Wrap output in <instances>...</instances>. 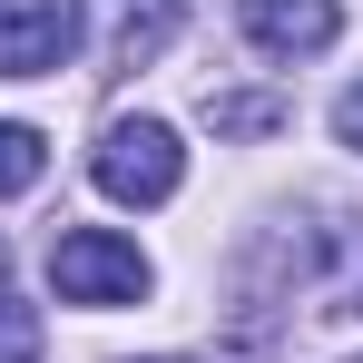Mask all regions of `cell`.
<instances>
[{
  "instance_id": "obj_2",
  "label": "cell",
  "mask_w": 363,
  "mask_h": 363,
  "mask_svg": "<svg viewBox=\"0 0 363 363\" xmlns=\"http://www.w3.org/2000/svg\"><path fill=\"white\" fill-rule=\"evenodd\" d=\"M50 275H60V304H138L157 285V265L138 255V236H108V226H69L50 245Z\"/></svg>"
},
{
  "instance_id": "obj_4",
  "label": "cell",
  "mask_w": 363,
  "mask_h": 363,
  "mask_svg": "<svg viewBox=\"0 0 363 363\" xmlns=\"http://www.w3.org/2000/svg\"><path fill=\"white\" fill-rule=\"evenodd\" d=\"M245 40L265 50V60H314V50H334V30H344V10L334 0H236Z\"/></svg>"
},
{
  "instance_id": "obj_6",
  "label": "cell",
  "mask_w": 363,
  "mask_h": 363,
  "mask_svg": "<svg viewBox=\"0 0 363 363\" xmlns=\"http://www.w3.org/2000/svg\"><path fill=\"white\" fill-rule=\"evenodd\" d=\"M206 128L216 138H275L285 128V99H206Z\"/></svg>"
},
{
  "instance_id": "obj_5",
  "label": "cell",
  "mask_w": 363,
  "mask_h": 363,
  "mask_svg": "<svg viewBox=\"0 0 363 363\" xmlns=\"http://www.w3.org/2000/svg\"><path fill=\"white\" fill-rule=\"evenodd\" d=\"M40 177H50V138L30 118H0V196H30Z\"/></svg>"
},
{
  "instance_id": "obj_3",
  "label": "cell",
  "mask_w": 363,
  "mask_h": 363,
  "mask_svg": "<svg viewBox=\"0 0 363 363\" xmlns=\"http://www.w3.org/2000/svg\"><path fill=\"white\" fill-rule=\"evenodd\" d=\"M79 50V0H0V79L69 69Z\"/></svg>"
},
{
  "instance_id": "obj_8",
  "label": "cell",
  "mask_w": 363,
  "mask_h": 363,
  "mask_svg": "<svg viewBox=\"0 0 363 363\" xmlns=\"http://www.w3.org/2000/svg\"><path fill=\"white\" fill-rule=\"evenodd\" d=\"M0 363H40V314L20 295H0Z\"/></svg>"
},
{
  "instance_id": "obj_11",
  "label": "cell",
  "mask_w": 363,
  "mask_h": 363,
  "mask_svg": "<svg viewBox=\"0 0 363 363\" xmlns=\"http://www.w3.org/2000/svg\"><path fill=\"white\" fill-rule=\"evenodd\" d=\"M167 363H177V354H167Z\"/></svg>"
},
{
  "instance_id": "obj_7",
  "label": "cell",
  "mask_w": 363,
  "mask_h": 363,
  "mask_svg": "<svg viewBox=\"0 0 363 363\" xmlns=\"http://www.w3.org/2000/svg\"><path fill=\"white\" fill-rule=\"evenodd\" d=\"M167 40H177V10H167V0H147V10H128V30H118V60L138 69V60H157Z\"/></svg>"
},
{
  "instance_id": "obj_1",
  "label": "cell",
  "mask_w": 363,
  "mask_h": 363,
  "mask_svg": "<svg viewBox=\"0 0 363 363\" xmlns=\"http://www.w3.org/2000/svg\"><path fill=\"white\" fill-rule=\"evenodd\" d=\"M89 177H99V196H118V206H167L186 186V147H177L167 118H108Z\"/></svg>"
},
{
  "instance_id": "obj_9",
  "label": "cell",
  "mask_w": 363,
  "mask_h": 363,
  "mask_svg": "<svg viewBox=\"0 0 363 363\" xmlns=\"http://www.w3.org/2000/svg\"><path fill=\"white\" fill-rule=\"evenodd\" d=\"M334 138H344V147H363V79L334 99Z\"/></svg>"
},
{
  "instance_id": "obj_10",
  "label": "cell",
  "mask_w": 363,
  "mask_h": 363,
  "mask_svg": "<svg viewBox=\"0 0 363 363\" xmlns=\"http://www.w3.org/2000/svg\"><path fill=\"white\" fill-rule=\"evenodd\" d=\"M0 265H10V245H0Z\"/></svg>"
}]
</instances>
